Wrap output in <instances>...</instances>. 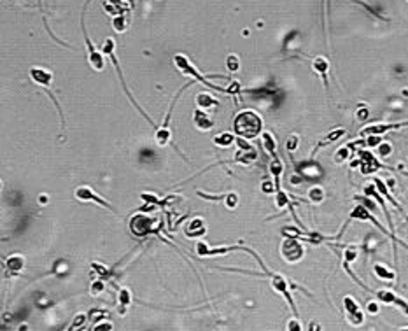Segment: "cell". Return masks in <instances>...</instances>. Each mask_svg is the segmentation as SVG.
Segmentation results:
<instances>
[{"label": "cell", "mask_w": 408, "mask_h": 331, "mask_svg": "<svg viewBox=\"0 0 408 331\" xmlns=\"http://www.w3.org/2000/svg\"><path fill=\"white\" fill-rule=\"evenodd\" d=\"M174 65L177 67V70H181L184 74V76H189V77H193L195 81H200L202 84H205L207 88H214V89H217V91H221V93H226V95H235V93H238L240 91V84L237 83V81H233L231 83V86L229 88H219V86H216V84H212V83H208V79L207 77H204V76H200V72L196 70L195 68V65L191 63V60L187 58L186 55H175L174 56Z\"/></svg>", "instance_id": "6da1fadb"}, {"label": "cell", "mask_w": 408, "mask_h": 331, "mask_svg": "<svg viewBox=\"0 0 408 331\" xmlns=\"http://www.w3.org/2000/svg\"><path fill=\"white\" fill-rule=\"evenodd\" d=\"M235 135L247 140H252L258 137L263 130V119L254 112V110H242L233 121Z\"/></svg>", "instance_id": "7a4b0ae2"}, {"label": "cell", "mask_w": 408, "mask_h": 331, "mask_svg": "<svg viewBox=\"0 0 408 331\" xmlns=\"http://www.w3.org/2000/svg\"><path fill=\"white\" fill-rule=\"evenodd\" d=\"M163 228V219H153L151 216L144 214H135L130 219V231L135 237H147V235L159 233V230Z\"/></svg>", "instance_id": "3957f363"}, {"label": "cell", "mask_w": 408, "mask_h": 331, "mask_svg": "<svg viewBox=\"0 0 408 331\" xmlns=\"http://www.w3.org/2000/svg\"><path fill=\"white\" fill-rule=\"evenodd\" d=\"M102 51H104V53H105V55H107V56H111V62H113V65H114V67H116L117 74H119L121 83H123V89H125V91H126V95H128V98H130V100H132V104H134L135 107H137V109H138V112H140L142 116L146 117L147 121H149L151 125L154 126V130H156L158 126L154 125V121H153V119H151V117L147 116V114L144 112V110H142L140 107H138V104H137V102H135V98L132 97V93H130V91H128V88H126V83H125V79H123V72H121V67H119V63H117V58H116V42H114V39H105L104 46H102Z\"/></svg>", "instance_id": "277c9868"}, {"label": "cell", "mask_w": 408, "mask_h": 331, "mask_svg": "<svg viewBox=\"0 0 408 331\" xmlns=\"http://www.w3.org/2000/svg\"><path fill=\"white\" fill-rule=\"evenodd\" d=\"M305 249L298 237H286L280 243V256L288 263H298L303 258Z\"/></svg>", "instance_id": "5b68a950"}, {"label": "cell", "mask_w": 408, "mask_h": 331, "mask_svg": "<svg viewBox=\"0 0 408 331\" xmlns=\"http://www.w3.org/2000/svg\"><path fill=\"white\" fill-rule=\"evenodd\" d=\"M231 251H247V252H250V254L254 256L256 260L259 261V265H261L263 268H265V265H263V261L259 260V256L256 254V252H252L250 249H247V247H242L240 243L238 245H225V247H207V243L205 242H196V254L200 256V258H205V256H219V254H228V252H231Z\"/></svg>", "instance_id": "8992f818"}, {"label": "cell", "mask_w": 408, "mask_h": 331, "mask_svg": "<svg viewBox=\"0 0 408 331\" xmlns=\"http://www.w3.org/2000/svg\"><path fill=\"white\" fill-rule=\"evenodd\" d=\"M267 275L270 277L272 287H273L277 293L282 294V296L286 298V302L289 303V307H291V310L295 312V314H298L296 303H295V300H293V296H291V291H289V287H291V282H289L284 275H280V273H272V272H268V270H267Z\"/></svg>", "instance_id": "52a82bcc"}, {"label": "cell", "mask_w": 408, "mask_h": 331, "mask_svg": "<svg viewBox=\"0 0 408 331\" xmlns=\"http://www.w3.org/2000/svg\"><path fill=\"white\" fill-rule=\"evenodd\" d=\"M350 219H361V221H370V222H373L375 226L379 228V230L382 231V233H385V235H387V237H391V239H392V242L401 243V245H403V247L408 251V245H407V243H403L400 239H396L394 231H387V230H385V228H384L382 224H380V222L377 221V219H375L373 216L370 214V210H368L364 205H358V207H354V210L350 212Z\"/></svg>", "instance_id": "ba28073f"}, {"label": "cell", "mask_w": 408, "mask_h": 331, "mask_svg": "<svg viewBox=\"0 0 408 331\" xmlns=\"http://www.w3.org/2000/svg\"><path fill=\"white\" fill-rule=\"evenodd\" d=\"M343 307H345V314H347V321H349L352 326H361L364 323V312H363L361 305L356 302L352 296H345L343 298Z\"/></svg>", "instance_id": "9c48e42d"}, {"label": "cell", "mask_w": 408, "mask_h": 331, "mask_svg": "<svg viewBox=\"0 0 408 331\" xmlns=\"http://www.w3.org/2000/svg\"><path fill=\"white\" fill-rule=\"evenodd\" d=\"M74 195L79 201H93V203H98V205L104 207V209H109V210H113L114 212V207L111 205L107 200H104L100 195H96L95 191L90 188V186H81V188L75 189Z\"/></svg>", "instance_id": "30bf717a"}, {"label": "cell", "mask_w": 408, "mask_h": 331, "mask_svg": "<svg viewBox=\"0 0 408 331\" xmlns=\"http://www.w3.org/2000/svg\"><path fill=\"white\" fill-rule=\"evenodd\" d=\"M81 25H83V32H84V41H86V46H88V60H90V65H91V68H95V70H104L105 67V60L104 56L98 53V51L95 49V46H93V42L90 41V37H88L86 34V28H84V21L83 18H81Z\"/></svg>", "instance_id": "8fae6325"}, {"label": "cell", "mask_w": 408, "mask_h": 331, "mask_svg": "<svg viewBox=\"0 0 408 331\" xmlns=\"http://www.w3.org/2000/svg\"><path fill=\"white\" fill-rule=\"evenodd\" d=\"M352 165H354V167L356 165H359V168H361V172L364 174V176L377 172V170L382 167V165L379 163V159L375 158L370 151H359V159L358 161H354Z\"/></svg>", "instance_id": "7c38bea8"}, {"label": "cell", "mask_w": 408, "mask_h": 331, "mask_svg": "<svg viewBox=\"0 0 408 331\" xmlns=\"http://www.w3.org/2000/svg\"><path fill=\"white\" fill-rule=\"evenodd\" d=\"M375 298L379 300V302H382V303H387V305H396V307H400L401 310L405 312V314L408 315V303L405 302L403 298H400L398 294H394L392 291H389V289H379V291H375Z\"/></svg>", "instance_id": "4fadbf2b"}, {"label": "cell", "mask_w": 408, "mask_h": 331, "mask_svg": "<svg viewBox=\"0 0 408 331\" xmlns=\"http://www.w3.org/2000/svg\"><path fill=\"white\" fill-rule=\"evenodd\" d=\"M30 77L34 81L35 84L42 86L44 91L51 89V83H53V72L47 70L44 67H32L30 68Z\"/></svg>", "instance_id": "5bb4252c"}, {"label": "cell", "mask_w": 408, "mask_h": 331, "mask_svg": "<svg viewBox=\"0 0 408 331\" xmlns=\"http://www.w3.org/2000/svg\"><path fill=\"white\" fill-rule=\"evenodd\" d=\"M408 126V121H398V123H377V125H370L363 130V135H384L391 130H398Z\"/></svg>", "instance_id": "9a60e30c"}, {"label": "cell", "mask_w": 408, "mask_h": 331, "mask_svg": "<svg viewBox=\"0 0 408 331\" xmlns=\"http://www.w3.org/2000/svg\"><path fill=\"white\" fill-rule=\"evenodd\" d=\"M193 123H195V126L200 132H208V130H212V126L216 121H214V117L208 114V110L196 109L195 114H193Z\"/></svg>", "instance_id": "2e32d148"}, {"label": "cell", "mask_w": 408, "mask_h": 331, "mask_svg": "<svg viewBox=\"0 0 408 331\" xmlns=\"http://www.w3.org/2000/svg\"><path fill=\"white\" fill-rule=\"evenodd\" d=\"M184 233H186L187 239H200L207 233V226L202 219H193L189 224L184 226Z\"/></svg>", "instance_id": "e0dca14e"}, {"label": "cell", "mask_w": 408, "mask_h": 331, "mask_svg": "<svg viewBox=\"0 0 408 331\" xmlns=\"http://www.w3.org/2000/svg\"><path fill=\"white\" fill-rule=\"evenodd\" d=\"M347 133V130L345 128H337V130H331L328 135H326L324 138H321L319 140V144H317L316 147H314V151H312V156H316V153L321 149V147H326V146H329V144H333V142H337L338 138H341L343 135Z\"/></svg>", "instance_id": "ac0fdd59"}, {"label": "cell", "mask_w": 408, "mask_h": 331, "mask_svg": "<svg viewBox=\"0 0 408 331\" xmlns=\"http://www.w3.org/2000/svg\"><path fill=\"white\" fill-rule=\"evenodd\" d=\"M312 70L324 79V86H328V72H329V62L322 56H317L312 60Z\"/></svg>", "instance_id": "d6986e66"}, {"label": "cell", "mask_w": 408, "mask_h": 331, "mask_svg": "<svg viewBox=\"0 0 408 331\" xmlns=\"http://www.w3.org/2000/svg\"><path fill=\"white\" fill-rule=\"evenodd\" d=\"M261 144H263V149L270 154V158H279V154H277V140H275V137L270 132H263Z\"/></svg>", "instance_id": "ffe728a7"}, {"label": "cell", "mask_w": 408, "mask_h": 331, "mask_svg": "<svg viewBox=\"0 0 408 331\" xmlns=\"http://www.w3.org/2000/svg\"><path fill=\"white\" fill-rule=\"evenodd\" d=\"M196 105H198V109L210 110V109H216L217 105H219V102L214 97H210L208 93H198L196 95Z\"/></svg>", "instance_id": "44dd1931"}, {"label": "cell", "mask_w": 408, "mask_h": 331, "mask_svg": "<svg viewBox=\"0 0 408 331\" xmlns=\"http://www.w3.org/2000/svg\"><path fill=\"white\" fill-rule=\"evenodd\" d=\"M5 268H7L11 273H20L21 270L25 268V258L20 254L9 256L7 261H5Z\"/></svg>", "instance_id": "7402d4cb"}, {"label": "cell", "mask_w": 408, "mask_h": 331, "mask_svg": "<svg viewBox=\"0 0 408 331\" xmlns=\"http://www.w3.org/2000/svg\"><path fill=\"white\" fill-rule=\"evenodd\" d=\"M375 186H377V189H379V193H382L384 197L387 198V200L391 201L392 205H394L396 209L400 210V212H401V216H403V218H407V221H408V216H407V212H405V209H403V207L400 205V203H398V201L394 200V198L391 197V193H389V191H387V186L384 184V180H380V179H375Z\"/></svg>", "instance_id": "603a6c76"}, {"label": "cell", "mask_w": 408, "mask_h": 331, "mask_svg": "<svg viewBox=\"0 0 408 331\" xmlns=\"http://www.w3.org/2000/svg\"><path fill=\"white\" fill-rule=\"evenodd\" d=\"M270 172H272V176H273V179H275V188L277 189H280V176H282V170H284V165H282V161H280V158H272V161H270Z\"/></svg>", "instance_id": "cb8c5ba5"}, {"label": "cell", "mask_w": 408, "mask_h": 331, "mask_svg": "<svg viewBox=\"0 0 408 331\" xmlns=\"http://www.w3.org/2000/svg\"><path fill=\"white\" fill-rule=\"evenodd\" d=\"M132 302H134L132 291H130L128 287H121L119 289V314L121 315L126 314V309L132 305Z\"/></svg>", "instance_id": "d4e9b609"}, {"label": "cell", "mask_w": 408, "mask_h": 331, "mask_svg": "<svg viewBox=\"0 0 408 331\" xmlns=\"http://www.w3.org/2000/svg\"><path fill=\"white\" fill-rule=\"evenodd\" d=\"M275 193H277V200H275V203H277V209H284V207H289V209H291V214L295 216V210H293L291 198H289V195L286 193V191H282V188L277 189ZM295 218H296V216H295Z\"/></svg>", "instance_id": "484cf974"}, {"label": "cell", "mask_w": 408, "mask_h": 331, "mask_svg": "<svg viewBox=\"0 0 408 331\" xmlns=\"http://www.w3.org/2000/svg\"><path fill=\"white\" fill-rule=\"evenodd\" d=\"M375 275L379 277V279H382V281H394V272L392 270H389L387 266H384V265H375Z\"/></svg>", "instance_id": "4316f807"}, {"label": "cell", "mask_w": 408, "mask_h": 331, "mask_svg": "<svg viewBox=\"0 0 408 331\" xmlns=\"http://www.w3.org/2000/svg\"><path fill=\"white\" fill-rule=\"evenodd\" d=\"M126 26H128V18L123 16V14H116V16L113 18V28L114 32H117V34H123L126 30Z\"/></svg>", "instance_id": "83f0119b"}, {"label": "cell", "mask_w": 408, "mask_h": 331, "mask_svg": "<svg viewBox=\"0 0 408 331\" xmlns=\"http://www.w3.org/2000/svg\"><path fill=\"white\" fill-rule=\"evenodd\" d=\"M235 140H237V138H235L233 133H221L214 138V144L219 147H228V146H231Z\"/></svg>", "instance_id": "f1b7e54d"}, {"label": "cell", "mask_w": 408, "mask_h": 331, "mask_svg": "<svg viewBox=\"0 0 408 331\" xmlns=\"http://www.w3.org/2000/svg\"><path fill=\"white\" fill-rule=\"evenodd\" d=\"M307 197H308V200L314 201V203H319V201L324 200V191H322V188H319V186H312V188L308 189Z\"/></svg>", "instance_id": "f546056e"}, {"label": "cell", "mask_w": 408, "mask_h": 331, "mask_svg": "<svg viewBox=\"0 0 408 331\" xmlns=\"http://www.w3.org/2000/svg\"><path fill=\"white\" fill-rule=\"evenodd\" d=\"M226 68H228L231 74H237L238 70H240V58H238V55H228V58H226Z\"/></svg>", "instance_id": "4dcf8cb0"}, {"label": "cell", "mask_w": 408, "mask_h": 331, "mask_svg": "<svg viewBox=\"0 0 408 331\" xmlns=\"http://www.w3.org/2000/svg\"><path fill=\"white\" fill-rule=\"evenodd\" d=\"M352 156V147L350 146H343L341 149H338L337 154H335V161L337 163H343L345 159H349Z\"/></svg>", "instance_id": "1f68e13d"}, {"label": "cell", "mask_w": 408, "mask_h": 331, "mask_svg": "<svg viewBox=\"0 0 408 331\" xmlns=\"http://www.w3.org/2000/svg\"><path fill=\"white\" fill-rule=\"evenodd\" d=\"M140 198L146 201V203H153V205H158V207H161V205L167 203V200H161V198L154 197V195H151V193H142Z\"/></svg>", "instance_id": "d6a6232c"}, {"label": "cell", "mask_w": 408, "mask_h": 331, "mask_svg": "<svg viewBox=\"0 0 408 331\" xmlns=\"http://www.w3.org/2000/svg\"><path fill=\"white\" fill-rule=\"evenodd\" d=\"M105 289V282L104 281H95L91 282V286H90V294L91 296H98V294H102Z\"/></svg>", "instance_id": "836d02e7"}, {"label": "cell", "mask_w": 408, "mask_h": 331, "mask_svg": "<svg viewBox=\"0 0 408 331\" xmlns=\"http://www.w3.org/2000/svg\"><path fill=\"white\" fill-rule=\"evenodd\" d=\"M298 140H300V137L296 133H293L291 137L288 138V142H286V149H288V153H293L298 147Z\"/></svg>", "instance_id": "e575fe53"}, {"label": "cell", "mask_w": 408, "mask_h": 331, "mask_svg": "<svg viewBox=\"0 0 408 331\" xmlns=\"http://www.w3.org/2000/svg\"><path fill=\"white\" fill-rule=\"evenodd\" d=\"M377 147H379V156H380V158H385V156H389L392 153L391 144H387V142H380Z\"/></svg>", "instance_id": "d590c367"}, {"label": "cell", "mask_w": 408, "mask_h": 331, "mask_svg": "<svg viewBox=\"0 0 408 331\" xmlns=\"http://www.w3.org/2000/svg\"><path fill=\"white\" fill-rule=\"evenodd\" d=\"M86 315L84 314H81V315H77V317L74 319V321H72V324H70V328H68V330H79V328H83L84 324H86Z\"/></svg>", "instance_id": "8d00e7d4"}, {"label": "cell", "mask_w": 408, "mask_h": 331, "mask_svg": "<svg viewBox=\"0 0 408 331\" xmlns=\"http://www.w3.org/2000/svg\"><path fill=\"white\" fill-rule=\"evenodd\" d=\"M225 200H226V207H228V209H235V207L238 205V195L237 193L226 195Z\"/></svg>", "instance_id": "74e56055"}, {"label": "cell", "mask_w": 408, "mask_h": 331, "mask_svg": "<svg viewBox=\"0 0 408 331\" xmlns=\"http://www.w3.org/2000/svg\"><path fill=\"white\" fill-rule=\"evenodd\" d=\"M91 268L95 270V273H98L100 277H109V275H111V270H107L104 265H100V263H91Z\"/></svg>", "instance_id": "f35d334b"}, {"label": "cell", "mask_w": 408, "mask_h": 331, "mask_svg": "<svg viewBox=\"0 0 408 331\" xmlns=\"http://www.w3.org/2000/svg\"><path fill=\"white\" fill-rule=\"evenodd\" d=\"M380 142H382V135H368V138L364 140L368 147H377Z\"/></svg>", "instance_id": "ab89813d"}, {"label": "cell", "mask_w": 408, "mask_h": 331, "mask_svg": "<svg viewBox=\"0 0 408 331\" xmlns=\"http://www.w3.org/2000/svg\"><path fill=\"white\" fill-rule=\"evenodd\" d=\"M288 330L289 331H300V330H303V328H301V324H300L298 319H293V321H289L288 323Z\"/></svg>", "instance_id": "60d3db41"}, {"label": "cell", "mask_w": 408, "mask_h": 331, "mask_svg": "<svg viewBox=\"0 0 408 331\" xmlns=\"http://www.w3.org/2000/svg\"><path fill=\"white\" fill-rule=\"evenodd\" d=\"M93 330L98 331V330H113V323H100V324H95L93 326Z\"/></svg>", "instance_id": "b9f144b4"}, {"label": "cell", "mask_w": 408, "mask_h": 331, "mask_svg": "<svg viewBox=\"0 0 408 331\" xmlns=\"http://www.w3.org/2000/svg\"><path fill=\"white\" fill-rule=\"evenodd\" d=\"M366 310L370 312V314H377V312H379V305H377L375 302H370L366 305Z\"/></svg>", "instance_id": "7bdbcfd3"}, {"label": "cell", "mask_w": 408, "mask_h": 331, "mask_svg": "<svg viewBox=\"0 0 408 331\" xmlns=\"http://www.w3.org/2000/svg\"><path fill=\"white\" fill-rule=\"evenodd\" d=\"M358 117H359V119H366V117H368V110H366V109H364V110H359V112H358Z\"/></svg>", "instance_id": "ee69618b"}, {"label": "cell", "mask_w": 408, "mask_h": 331, "mask_svg": "<svg viewBox=\"0 0 408 331\" xmlns=\"http://www.w3.org/2000/svg\"><path fill=\"white\" fill-rule=\"evenodd\" d=\"M39 200H41V203H47V197H46V195H42Z\"/></svg>", "instance_id": "f6af8a7d"}]
</instances>
